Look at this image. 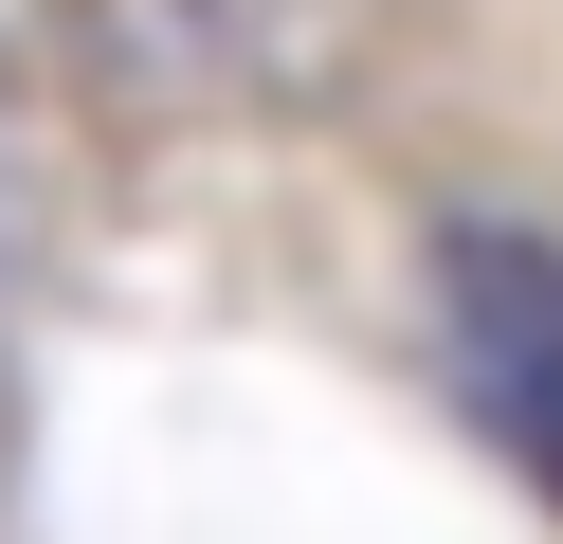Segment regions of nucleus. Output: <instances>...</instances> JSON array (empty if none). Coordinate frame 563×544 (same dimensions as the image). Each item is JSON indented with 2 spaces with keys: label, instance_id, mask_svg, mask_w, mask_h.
Listing matches in <instances>:
<instances>
[{
  "label": "nucleus",
  "instance_id": "nucleus-2",
  "mask_svg": "<svg viewBox=\"0 0 563 544\" xmlns=\"http://www.w3.org/2000/svg\"><path fill=\"white\" fill-rule=\"evenodd\" d=\"M345 36H364V0H255V55H291V73H328Z\"/></svg>",
  "mask_w": 563,
  "mask_h": 544
},
{
  "label": "nucleus",
  "instance_id": "nucleus-1",
  "mask_svg": "<svg viewBox=\"0 0 563 544\" xmlns=\"http://www.w3.org/2000/svg\"><path fill=\"white\" fill-rule=\"evenodd\" d=\"M437 326H454L473 418L563 490V254L527 236V218H454L437 236Z\"/></svg>",
  "mask_w": 563,
  "mask_h": 544
}]
</instances>
